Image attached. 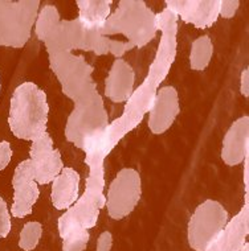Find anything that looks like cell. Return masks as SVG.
I'll return each mask as SVG.
<instances>
[{
    "instance_id": "cell-1",
    "label": "cell",
    "mask_w": 249,
    "mask_h": 251,
    "mask_svg": "<svg viewBox=\"0 0 249 251\" xmlns=\"http://www.w3.org/2000/svg\"><path fill=\"white\" fill-rule=\"evenodd\" d=\"M178 20L176 15L168 8L157 13L158 30L162 32L159 47L154 61L149 69V74L138 89H134L129 100L125 104L122 115L111 122L102 135L89 140L83 146L85 163L90 167H104L106 156L125 138L130 131L139 125L143 117L149 113L154 98L159 90V85L165 81L174 64L178 48Z\"/></svg>"
},
{
    "instance_id": "cell-2",
    "label": "cell",
    "mask_w": 249,
    "mask_h": 251,
    "mask_svg": "<svg viewBox=\"0 0 249 251\" xmlns=\"http://www.w3.org/2000/svg\"><path fill=\"white\" fill-rule=\"evenodd\" d=\"M49 68L61 85L62 93L75 102L65 126V138L83 150L86 142L109 127L104 100L93 79L94 72L83 56L70 52L48 53Z\"/></svg>"
},
{
    "instance_id": "cell-3",
    "label": "cell",
    "mask_w": 249,
    "mask_h": 251,
    "mask_svg": "<svg viewBox=\"0 0 249 251\" xmlns=\"http://www.w3.org/2000/svg\"><path fill=\"white\" fill-rule=\"evenodd\" d=\"M35 32L37 40L44 43L48 53L86 50L97 56L113 54L121 58L133 49L131 44L110 40L97 29H87L79 19L62 20L55 5H45L40 9Z\"/></svg>"
},
{
    "instance_id": "cell-4",
    "label": "cell",
    "mask_w": 249,
    "mask_h": 251,
    "mask_svg": "<svg viewBox=\"0 0 249 251\" xmlns=\"http://www.w3.org/2000/svg\"><path fill=\"white\" fill-rule=\"evenodd\" d=\"M48 114L45 91L33 82H23L15 89L11 98L9 130L18 139L33 142L47 132Z\"/></svg>"
},
{
    "instance_id": "cell-5",
    "label": "cell",
    "mask_w": 249,
    "mask_h": 251,
    "mask_svg": "<svg viewBox=\"0 0 249 251\" xmlns=\"http://www.w3.org/2000/svg\"><path fill=\"white\" fill-rule=\"evenodd\" d=\"M101 35H123L133 48H143L157 36V13L142 0H122L100 30Z\"/></svg>"
},
{
    "instance_id": "cell-6",
    "label": "cell",
    "mask_w": 249,
    "mask_h": 251,
    "mask_svg": "<svg viewBox=\"0 0 249 251\" xmlns=\"http://www.w3.org/2000/svg\"><path fill=\"white\" fill-rule=\"evenodd\" d=\"M39 0H0V47L23 48L31 39Z\"/></svg>"
},
{
    "instance_id": "cell-7",
    "label": "cell",
    "mask_w": 249,
    "mask_h": 251,
    "mask_svg": "<svg viewBox=\"0 0 249 251\" xmlns=\"http://www.w3.org/2000/svg\"><path fill=\"white\" fill-rule=\"evenodd\" d=\"M227 209L215 200L201 202L188 221V245L195 251H206L227 226Z\"/></svg>"
},
{
    "instance_id": "cell-8",
    "label": "cell",
    "mask_w": 249,
    "mask_h": 251,
    "mask_svg": "<svg viewBox=\"0 0 249 251\" xmlns=\"http://www.w3.org/2000/svg\"><path fill=\"white\" fill-rule=\"evenodd\" d=\"M142 197V180L134 168H123L110 182L105 206L113 220H122L130 214Z\"/></svg>"
},
{
    "instance_id": "cell-9",
    "label": "cell",
    "mask_w": 249,
    "mask_h": 251,
    "mask_svg": "<svg viewBox=\"0 0 249 251\" xmlns=\"http://www.w3.org/2000/svg\"><path fill=\"white\" fill-rule=\"evenodd\" d=\"M13 203L11 214L15 218L29 216L40 196L39 184L35 180V168L31 159L19 163L12 177Z\"/></svg>"
},
{
    "instance_id": "cell-10",
    "label": "cell",
    "mask_w": 249,
    "mask_h": 251,
    "mask_svg": "<svg viewBox=\"0 0 249 251\" xmlns=\"http://www.w3.org/2000/svg\"><path fill=\"white\" fill-rule=\"evenodd\" d=\"M53 146L51 135L44 132L32 142L29 148V159L35 168V180L40 185L52 182L64 168L61 153Z\"/></svg>"
},
{
    "instance_id": "cell-11",
    "label": "cell",
    "mask_w": 249,
    "mask_h": 251,
    "mask_svg": "<svg viewBox=\"0 0 249 251\" xmlns=\"http://www.w3.org/2000/svg\"><path fill=\"white\" fill-rule=\"evenodd\" d=\"M165 4L176 18L199 29L214 25L220 13V0H167Z\"/></svg>"
},
{
    "instance_id": "cell-12",
    "label": "cell",
    "mask_w": 249,
    "mask_h": 251,
    "mask_svg": "<svg viewBox=\"0 0 249 251\" xmlns=\"http://www.w3.org/2000/svg\"><path fill=\"white\" fill-rule=\"evenodd\" d=\"M180 113L178 91L174 86H163L149 110V128L154 135H162L170 128Z\"/></svg>"
},
{
    "instance_id": "cell-13",
    "label": "cell",
    "mask_w": 249,
    "mask_h": 251,
    "mask_svg": "<svg viewBox=\"0 0 249 251\" xmlns=\"http://www.w3.org/2000/svg\"><path fill=\"white\" fill-rule=\"evenodd\" d=\"M249 234V193L245 192V203L241 210L229 220L219 237L206 251H241Z\"/></svg>"
},
{
    "instance_id": "cell-14",
    "label": "cell",
    "mask_w": 249,
    "mask_h": 251,
    "mask_svg": "<svg viewBox=\"0 0 249 251\" xmlns=\"http://www.w3.org/2000/svg\"><path fill=\"white\" fill-rule=\"evenodd\" d=\"M249 155V117L239 118L224 136L221 159L229 167L241 164Z\"/></svg>"
},
{
    "instance_id": "cell-15",
    "label": "cell",
    "mask_w": 249,
    "mask_h": 251,
    "mask_svg": "<svg viewBox=\"0 0 249 251\" xmlns=\"http://www.w3.org/2000/svg\"><path fill=\"white\" fill-rule=\"evenodd\" d=\"M136 73L123 58H115L105 81V96L114 103L127 102L134 93Z\"/></svg>"
},
{
    "instance_id": "cell-16",
    "label": "cell",
    "mask_w": 249,
    "mask_h": 251,
    "mask_svg": "<svg viewBox=\"0 0 249 251\" xmlns=\"http://www.w3.org/2000/svg\"><path fill=\"white\" fill-rule=\"evenodd\" d=\"M80 181L79 172L70 167H64L57 175L51 189V201L57 210H68L77 202L80 199Z\"/></svg>"
},
{
    "instance_id": "cell-17",
    "label": "cell",
    "mask_w": 249,
    "mask_h": 251,
    "mask_svg": "<svg viewBox=\"0 0 249 251\" xmlns=\"http://www.w3.org/2000/svg\"><path fill=\"white\" fill-rule=\"evenodd\" d=\"M111 0H77L79 20L87 29L100 30L110 16Z\"/></svg>"
},
{
    "instance_id": "cell-18",
    "label": "cell",
    "mask_w": 249,
    "mask_h": 251,
    "mask_svg": "<svg viewBox=\"0 0 249 251\" xmlns=\"http://www.w3.org/2000/svg\"><path fill=\"white\" fill-rule=\"evenodd\" d=\"M214 56V44L208 35L200 36L194 40L190 52V66L191 69L201 72L210 65Z\"/></svg>"
},
{
    "instance_id": "cell-19",
    "label": "cell",
    "mask_w": 249,
    "mask_h": 251,
    "mask_svg": "<svg viewBox=\"0 0 249 251\" xmlns=\"http://www.w3.org/2000/svg\"><path fill=\"white\" fill-rule=\"evenodd\" d=\"M43 237V225L37 221L27 222L19 235V247L23 251L35 250Z\"/></svg>"
},
{
    "instance_id": "cell-20",
    "label": "cell",
    "mask_w": 249,
    "mask_h": 251,
    "mask_svg": "<svg viewBox=\"0 0 249 251\" xmlns=\"http://www.w3.org/2000/svg\"><path fill=\"white\" fill-rule=\"evenodd\" d=\"M89 230H80L62 238V251H85L89 243Z\"/></svg>"
},
{
    "instance_id": "cell-21",
    "label": "cell",
    "mask_w": 249,
    "mask_h": 251,
    "mask_svg": "<svg viewBox=\"0 0 249 251\" xmlns=\"http://www.w3.org/2000/svg\"><path fill=\"white\" fill-rule=\"evenodd\" d=\"M11 213L3 197L0 196V239L5 238L11 231Z\"/></svg>"
},
{
    "instance_id": "cell-22",
    "label": "cell",
    "mask_w": 249,
    "mask_h": 251,
    "mask_svg": "<svg viewBox=\"0 0 249 251\" xmlns=\"http://www.w3.org/2000/svg\"><path fill=\"white\" fill-rule=\"evenodd\" d=\"M239 7H240L239 0H220L219 16H221L223 19H232L236 15Z\"/></svg>"
},
{
    "instance_id": "cell-23",
    "label": "cell",
    "mask_w": 249,
    "mask_h": 251,
    "mask_svg": "<svg viewBox=\"0 0 249 251\" xmlns=\"http://www.w3.org/2000/svg\"><path fill=\"white\" fill-rule=\"evenodd\" d=\"M12 159V148L11 144L4 140V142H0V171H3L8 167Z\"/></svg>"
},
{
    "instance_id": "cell-24",
    "label": "cell",
    "mask_w": 249,
    "mask_h": 251,
    "mask_svg": "<svg viewBox=\"0 0 249 251\" xmlns=\"http://www.w3.org/2000/svg\"><path fill=\"white\" fill-rule=\"evenodd\" d=\"M113 247V235L110 231H104L101 233L97 241V249L96 251H111Z\"/></svg>"
},
{
    "instance_id": "cell-25",
    "label": "cell",
    "mask_w": 249,
    "mask_h": 251,
    "mask_svg": "<svg viewBox=\"0 0 249 251\" xmlns=\"http://www.w3.org/2000/svg\"><path fill=\"white\" fill-rule=\"evenodd\" d=\"M240 91L245 98H248L249 97V70L248 69H245L241 72Z\"/></svg>"
},
{
    "instance_id": "cell-26",
    "label": "cell",
    "mask_w": 249,
    "mask_h": 251,
    "mask_svg": "<svg viewBox=\"0 0 249 251\" xmlns=\"http://www.w3.org/2000/svg\"><path fill=\"white\" fill-rule=\"evenodd\" d=\"M244 185L245 192H249V155L244 159Z\"/></svg>"
},
{
    "instance_id": "cell-27",
    "label": "cell",
    "mask_w": 249,
    "mask_h": 251,
    "mask_svg": "<svg viewBox=\"0 0 249 251\" xmlns=\"http://www.w3.org/2000/svg\"><path fill=\"white\" fill-rule=\"evenodd\" d=\"M241 251H249V243L247 242L244 245V247H243V249H241Z\"/></svg>"
},
{
    "instance_id": "cell-28",
    "label": "cell",
    "mask_w": 249,
    "mask_h": 251,
    "mask_svg": "<svg viewBox=\"0 0 249 251\" xmlns=\"http://www.w3.org/2000/svg\"><path fill=\"white\" fill-rule=\"evenodd\" d=\"M0 90H1V82H0Z\"/></svg>"
}]
</instances>
